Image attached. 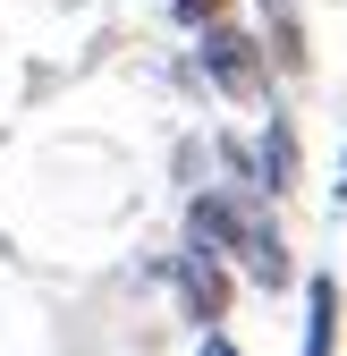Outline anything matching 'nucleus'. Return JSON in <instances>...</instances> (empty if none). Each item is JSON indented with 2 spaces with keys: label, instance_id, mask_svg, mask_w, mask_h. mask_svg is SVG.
I'll use <instances>...</instances> for the list:
<instances>
[{
  "label": "nucleus",
  "instance_id": "f257e3e1",
  "mask_svg": "<svg viewBox=\"0 0 347 356\" xmlns=\"http://www.w3.org/2000/svg\"><path fill=\"white\" fill-rule=\"evenodd\" d=\"M195 68H203L212 94H229V102H271V51H263V34L237 26V17L195 34Z\"/></svg>",
  "mask_w": 347,
  "mask_h": 356
},
{
  "label": "nucleus",
  "instance_id": "f03ea898",
  "mask_svg": "<svg viewBox=\"0 0 347 356\" xmlns=\"http://www.w3.org/2000/svg\"><path fill=\"white\" fill-rule=\"evenodd\" d=\"M169 289H178V305H187V323L195 331H221V314H229V297H237V272H229V254H212V246H178L169 254Z\"/></svg>",
  "mask_w": 347,
  "mask_h": 356
},
{
  "label": "nucleus",
  "instance_id": "7ed1b4c3",
  "mask_svg": "<svg viewBox=\"0 0 347 356\" xmlns=\"http://www.w3.org/2000/svg\"><path fill=\"white\" fill-rule=\"evenodd\" d=\"M296 178H305V153H296V119H263V136H254V195L263 204H288Z\"/></svg>",
  "mask_w": 347,
  "mask_h": 356
},
{
  "label": "nucleus",
  "instance_id": "20e7f679",
  "mask_svg": "<svg viewBox=\"0 0 347 356\" xmlns=\"http://www.w3.org/2000/svg\"><path fill=\"white\" fill-rule=\"evenodd\" d=\"M237 272H246L254 289H288V280H296V254H288V238H280L271 212H254V229H246V246H237Z\"/></svg>",
  "mask_w": 347,
  "mask_h": 356
},
{
  "label": "nucleus",
  "instance_id": "39448f33",
  "mask_svg": "<svg viewBox=\"0 0 347 356\" xmlns=\"http://www.w3.org/2000/svg\"><path fill=\"white\" fill-rule=\"evenodd\" d=\"M339 314H347L339 272H314L305 280V348H296V356H339Z\"/></svg>",
  "mask_w": 347,
  "mask_h": 356
},
{
  "label": "nucleus",
  "instance_id": "423d86ee",
  "mask_svg": "<svg viewBox=\"0 0 347 356\" xmlns=\"http://www.w3.org/2000/svg\"><path fill=\"white\" fill-rule=\"evenodd\" d=\"M263 51H271V68H280V76H305V68H314L305 26H296V9H288V0H263Z\"/></svg>",
  "mask_w": 347,
  "mask_h": 356
},
{
  "label": "nucleus",
  "instance_id": "0eeeda50",
  "mask_svg": "<svg viewBox=\"0 0 347 356\" xmlns=\"http://www.w3.org/2000/svg\"><path fill=\"white\" fill-rule=\"evenodd\" d=\"M169 17H178L187 34H203V26H221V17H237V0H169Z\"/></svg>",
  "mask_w": 347,
  "mask_h": 356
},
{
  "label": "nucleus",
  "instance_id": "6e6552de",
  "mask_svg": "<svg viewBox=\"0 0 347 356\" xmlns=\"http://www.w3.org/2000/svg\"><path fill=\"white\" fill-rule=\"evenodd\" d=\"M195 356H246V348H237L229 331H203V339H195Z\"/></svg>",
  "mask_w": 347,
  "mask_h": 356
},
{
  "label": "nucleus",
  "instance_id": "1a4fd4ad",
  "mask_svg": "<svg viewBox=\"0 0 347 356\" xmlns=\"http://www.w3.org/2000/svg\"><path fill=\"white\" fill-rule=\"evenodd\" d=\"M330 204L347 212V153H339V178H330Z\"/></svg>",
  "mask_w": 347,
  "mask_h": 356
}]
</instances>
